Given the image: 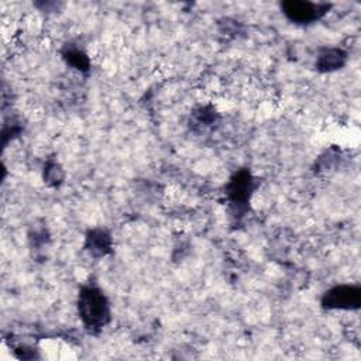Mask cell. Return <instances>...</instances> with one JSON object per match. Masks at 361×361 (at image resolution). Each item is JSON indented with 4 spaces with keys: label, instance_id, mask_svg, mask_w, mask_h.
Here are the masks:
<instances>
[{
    "label": "cell",
    "instance_id": "cell-9",
    "mask_svg": "<svg viewBox=\"0 0 361 361\" xmlns=\"http://www.w3.org/2000/svg\"><path fill=\"white\" fill-rule=\"evenodd\" d=\"M42 179L47 186H51V188L61 186L65 179V171H63L62 165L56 159L48 158L44 164Z\"/></svg>",
    "mask_w": 361,
    "mask_h": 361
},
{
    "label": "cell",
    "instance_id": "cell-8",
    "mask_svg": "<svg viewBox=\"0 0 361 361\" xmlns=\"http://www.w3.org/2000/svg\"><path fill=\"white\" fill-rule=\"evenodd\" d=\"M61 54H62V58L66 62V65H69L72 69L82 72V73H87L90 71V59H89L87 54L78 45L66 44L62 48Z\"/></svg>",
    "mask_w": 361,
    "mask_h": 361
},
{
    "label": "cell",
    "instance_id": "cell-4",
    "mask_svg": "<svg viewBox=\"0 0 361 361\" xmlns=\"http://www.w3.org/2000/svg\"><path fill=\"white\" fill-rule=\"evenodd\" d=\"M361 305L358 285H336L322 296V306L327 310H355Z\"/></svg>",
    "mask_w": 361,
    "mask_h": 361
},
{
    "label": "cell",
    "instance_id": "cell-2",
    "mask_svg": "<svg viewBox=\"0 0 361 361\" xmlns=\"http://www.w3.org/2000/svg\"><path fill=\"white\" fill-rule=\"evenodd\" d=\"M257 188V180L248 169H238L226 185V196L234 217H243L248 210L250 199Z\"/></svg>",
    "mask_w": 361,
    "mask_h": 361
},
{
    "label": "cell",
    "instance_id": "cell-6",
    "mask_svg": "<svg viewBox=\"0 0 361 361\" xmlns=\"http://www.w3.org/2000/svg\"><path fill=\"white\" fill-rule=\"evenodd\" d=\"M347 52L343 48L338 47H329L323 48L317 58H316V69L322 73L326 72H334L337 69H341L347 63Z\"/></svg>",
    "mask_w": 361,
    "mask_h": 361
},
{
    "label": "cell",
    "instance_id": "cell-5",
    "mask_svg": "<svg viewBox=\"0 0 361 361\" xmlns=\"http://www.w3.org/2000/svg\"><path fill=\"white\" fill-rule=\"evenodd\" d=\"M113 240L107 230L104 228H92L86 233L85 237V250L93 258H103L111 252Z\"/></svg>",
    "mask_w": 361,
    "mask_h": 361
},
{
    "label": "cell",
    "instance_id": "cell-7",
    "mask_svg": "<svg viewBox=\"0 0 361 361\" xmlns=\"http://www.w3.org/2000/svg\"><path fill=\"white\" fill-rule=\"evenodd\" d=\"M219 121V114L213 106H199L190 113V128L196 133L212 130Z\"/></svg>",
    "mask_w": 361,
    "mask_h": 361
},
{
    "label": "cell",
    "instance_id": "cell-3",
    "mask_svg": "<svg viewBox=\"0 0 361 361\" xmlns=\"http://www.w3.org/2000/svg\"><path fill=\"white\" fill-rule=\"evenodd\" d=\"M329 3H312L307 0H288L281 3L282 14L293 24L309 25L320 20L330 10Z\"/></svg>",
    "mask_w": 361,
    "mask_h": 361
},
{
    "label": "cell",
    "instance_id": "cell-10",
    "mask_svg": "<svg viewBox=\"0 0 361 361\" xmlns=\"http://www.w3.org/2000/svg\"><path fill=\"white\" fill-rule=\"evenodd\" d=\"M30 241H31V245L35 250H41V247H44L48 241L47 230L44 227L42 228H34V231L30 233Z\"/></svg>",
    "mask_w": 361,
    "mask_h": 361
},
{
    "label": "cell",
    "instance_id": "cell-1",
    "mask_svg": "<svg viewBox=\"0 0 361 361\" xmlns=\"http://www.w3.org/2000/svg\"><path fill=\"white\" fill-rule=\"evenodd\" d=\"M76 307L79 319L89 333H99L111 319L110 302L104 292L94 283L80 288Z\"/></svg>",
    "mask_w": 361,
    "mask_h": 361
}]
</instances>
